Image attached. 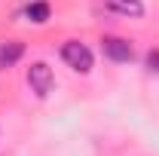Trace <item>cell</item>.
Instances as JSON below:
<instances>
[{
    "label": "cell",
    "instance_id": "6da1fadb",
    "mask_svg": "<svg viewBox=\"0 0 159 156\" xmlns=\"http://www.w3.org/2000/svg\"><path fill=\"white\" fill-rule=\"evenodd\" d=\"M58 52H61V61H64L74 74H92L95 55H92V49H89L83 40H64Z\"/></svg>",
    "mask_w": 159,
    "mask_h": 156
},
{
    "label": "cell",
    "instance_id": "8992f818",
    "mask_svg": "<svg viewBox=\"0 0 159 156\" xmlns=\"http://www.w3.org/2000/svg\"><path fill=\"white\" fill-rule=\"evenodd\" d=\"M49 16H52V6H49L46 0H34V3L25 6V19L31 21V25H46Z\"/></svg>",
    "mask_w": 159,
    "mask_h": 156
},
{
    "label": "cell",
    "instance_id": "7a4b0ae2",
    "mask_svg": "<svg viewBox=\"0 0 159 156\" xmlns=\"http://www.w3.org/2000/svg\"><path fill=\"white\" fill-rule=\"evenodd\" d=\"M25 80H28L31 92H34L37 98H46L52 89H55V74H52V67H49L46 61H34V64L28 67Z\"/></svg>",
    "mask_w": 159,
    "mask_h": 156
},
{
    "label": "cell",
    "instance_id": "5b68a950",
    "mask_svg": "<svg viewBox=\"0 0 159 156\" xmlns=\"http://www.w3.org/2000/svg\"><path fill=\"white\" fill-rule=\"evenodd\" d=\"M21 58H25V43H21V40H6V43H0V67H3V71L16 67Z\"/></svg>",
    "mask_w": 159,
    "mask_h": 156
},
{
    "label": "cell",
    "instance_id": "3957f363",
    "mask_svg": "<svg viewBox=\"0 0 159 156\" xmlns=\"http://www.w3.org/2000/svg\"><path fill=\"white\" fill-rule=\"evenodd\" d=\"M101 52H104V58H110L113 64L135 61V46L125 37H101Z\"/></svg>",
    "mask_w": 159,
    "mask_h": 156
},
{
    "label": "cell",
    "instance_id": "277c9868",
    "mask_svg": "<svg viewBox=\"0 0 159 156\" xmlns=\"http://www.w3.org/2000/svg\"><path fill=\"white\" fill-rule=\"evenodd\" d=\"M104 9L113 16H122V19H144V12H147L144 0H104Z\"/></svg>",
    "mask_w": 159,
    "mask_h": 156
},
{
    "label": "cell",
    "instance_id": "52a82bcc",
    "mask_svg": "<svg viewBox=\"0 0 159 156\" xmlns=\"http://www.w3.org/2000/svg\"><path fill=\"white\" fill-rule=\"evenodd\" d=\"M144 64H147V71H150V74H159V49H147Z\"/></svg>",
    "mask_w": 159,
    "mask_h": 156
}]
</instances>
